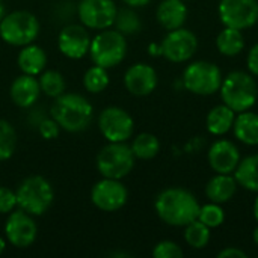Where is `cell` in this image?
<instances>
[{
	"instance_id": "cell-1",
	"label": "cell",
	"mask_w": 258,
	"mask_h": 258,
	"mask_svg": "<svg viewBox=\"0 0 258 258\" xmlns=\"http://www.w3.org/2000/svg\"><path fill=\"white\" fill-rule=\"evenodd\" d=\"M154 209L157 216L171 227H186L198 219L200 204L197 198L186 189L169 187L156 198Z\"/></svg>"
},
{
	"instance_id": "cell-2",
	"label": "cell",
	"mask_w": 258,
	"mask_h": 258,
	"mask_svg": "<svg viewBox=\"0 0 258 258\" xmlns=\"http://www.w3.org/2000/svg\"><path fill=\"white\" fill-rule=\"evenodd\" d=\"M50 113L62 130L70 133H79L86 130L92 122L94 107L86 97L80 94L63 92L62 95L54 98Z\"/></svg>"
},
{
	"instance_id": "cell-3",
	"label": "cell",
	"mask_w": 258,
	"mask_h": 258,
	"mask_svg": "<svg viewBox=\"0 0 258 258\" xmlns=\"http://www.w3.org/2000/svg\"><path fill=\"white\" fill-rule=\"evenodd\" d=\"M17 206L32 216H42L53 204L54 190L51 183L42 175L24 178L15 190Z\"/></svg>"
},
{
	"instance_id": "cell-4",
	"label": "cell",
	"mask_w": 258,
	"mask_h": 258,
	"mask_svg": "<svg viewBox=\"0 0 258 258\" xmlns=\"http://www.w3.org/2000/svg\"><path fill=\"white\" fill-rule=\"evenodd\" d=\"M221 97L224 104L236 113L249 110L258 98V86L254 77L245 71L230 73L221 85Z\"/></svg>"
},
{
	"instance_id": "cell-5",
	"label": "cell",
	"mask_w": 258,
	"mask_h": 258,
	"mask_svg": "<svg viewBox=\"0 0 258 258\" xmlns=\"http://www.w3.org/2000/svg\"><path fill=\"white\" fill-rule=\"evenodd\" d=\"M127 54V41L125 36L116 29L100 30L94 38H91L89 56L94 65L104 68H113L119 65Z\"/></svg>"
},
{
	"instance_id": "cell-6",
	"label": "cell",
	"mask_w": 258,
	"mask_h": 258,
	"mask_svg": "<svg viewBox=\"0 0 258 258\" xmlns=\"http://www.w3.org/2000/svg\"><path fill=\"white\" fill-rule=\"evenodd\" d=\"M135 154L125 142H109L95 159V165L101 177L122 180L135 168Z\"/></svg>"
},
{
	"instance_id": "cell-7",
	"label": "cell",
	"mask_w": 258,
	"mask_h": 258,
	"mask_svg": "<svg viewBox=\"0 0 258 258\" xmlns=\"http://www.w3.org/2000/svg\"><path fill=\"white\" fill-rule=\"evenodd\" d=\"M39 35V21L29 11L5 14L0 21V38L12 47L32 44Z\"/></svg>"
},
{
	"instance_id": "cell-8",
	"label": "cell",
	"mask_w": 258,
	"mask_h": 258,
	"mask_svg": "<svg viewBox=\"0 0 258 258\" xmlns=\"http://www.w3.org/2000/svg\"><path fill=\"white\" fill-rule=\"evenodd\" d=\"M222 80L221 68L207 60L194 62L183 73V83L186 89L197 95H212L218 92Z\"/></svg>"
},
{
	"instance_id": "cell-9",
	"label": "cell",
	"mask_w": 258,
	"mask_h": 258,
	"mask_svg": "<svg viewBox=\"0 0 258 258\" xmlns=\"http://www.w3.org/2000/svg\"><path fill=\"white\" fill-rule=\"evenodd\" d=\"M98 128L107 142H127L133 136L135 121L127 110L110 106L101 110Z\"/></svg>"
},
{
	"instance_id": "cell-10",
	"label": "cell",
	"mask_w": 258,
	"mask_h": 258,
	"mask_svg": "<svg viewBox=\"0 0 258 258\" xmlns=\"http://www.w3.org/2000/svg\"><path fill=\"white\" fill-rule=\"evenodd\" d=\"M118 8L113 0H80L77 15L86 29L104 30L113 26Z\"/></svg>"
},
{
	"instance_id": "cell-11",
	"label": "cell",
	"mask_w": 258,
	"mask_h": 258,
	"mask_svg": "<svg viewBox=\"0 0 258 258\" xmlns=\"http://www.w3.org/2000/svg\"><path fill=\"white\" fill-rule=\"evenodd\" d=\"M127 200L128 192L121 180L103 177L91 189V201L101 212H118L125 206Z\"/></svg>"
},
{
	"instance_id": "cell-12",
	"label": "cell",
	"mask_w": 258,
	"mask_h": 258,
	"mask_svg": "<svg viewBox=\"0 0 258 258\" xmlns=\"http://www.w3.org/2000/svg\"><path fill=\"white\" fill-rule=\"evenodd\" d=\"M219 18L225 27L249 29L258 21V0H221Z\"/></svg>"
},
{
	"instance_id": "cell-13",
	"label": "cell",
	"mask_w": 258,
	"mask_h": 258,
	"mask_svg": "<svg viewBox=\"0 0 258 258\" xmlns=\"http://www.w3.org/2000/svg\"><path fill=\"white\" fill-rule=\"evenodd\" d=\"M5 234L6 240L12 246L24 249L35 243L38 236V225L33 221V216L24 210H12L8 215V221L5 224Z\"/></svg>"
},
{
	"instance_id": "cell-14",
	"label": "cell",
	"mask_w": 258,
	"mask_h": 258,
	"mask_svg": "<svg viewBox=\"0 0 258 258\" xmlns=\"http://www.w3.org/2000/svg\"><path fill=\"white\" fill-rule=\"evenodd\" d=\"M198 48V39L194 32L184 27L168 30V35L160 44L162 54L171 62L189 60Z\"/></svg>"
},
{
	"instance_id": "cell-15",
	"label": "cell",
	"mask_w": 258,
	"mask_h": 258,
	"mask_svg": "<svg viewBox=\"0 0 258 258\" xmlns=\"http://www.w3.org/2000/svg\"><path fill=\"white\" fill-rule=\"evenodd\" d=\"M91 36L88 29L83 24H68L65 26L57 36L59 51L73 60H79L89 53Z\"/></svg>"
},
{
	"instance_id": "cell-16",
	"label": "cell",
	"mask_w": 258,
	"mask_h": 258,
	"mask_svg": "<svg viewBox=\"0 0 258 258\" xmlns=\"http://www.w3.org/2000/svg\"><path fill=\"white\" fill-rule=\"evenodd\" d=\"M124 85L125 89L136 97L150 95L157 86V73L148 63H135L124 74Z\"/></svg>"
},
{
	"instance_id": "cell-17",
	"label": "cell",
	"mask_w": 258,
	"mask_h": 258,
	"mask_svg": "<svg viewBox=\"0 0 258 258\" xmlns=\"http://www.w3.org/2000/svg\"><path fill=\"white\" fill-rule=\"evenodd\" d=\"M209 165L216 174H233L240 162L239 148L227 139L216 141L209 150Z\"/></svg>"
},
{
	"instance_id": "cell-18",
	"label": "cell",
	"mask_w": 258,
	"mask_h": 258,
	"mask_svg": "<svg viewBox=\"0 0 258 258\" xmlns=\"http://www.w3.org/2000/svg\"><path fill=\"white\" fill-rule=\"evenodd\" d=\"M9 95L15 106H18L21 109L32 107L41 95V88H39L38 79L35 76L21 73V76L15 77L14 82L11 83Z\"/></svg>"
},
{
	"instance_id": "cell-19",
	"label": "cell",
	"mask_w": 258,
	"mask_h": 258,
	"mask_svg": "<svg viewBox=\"0 0 258 258\" xmlns=\"http://www.w3.org/2000/svg\"><path fill=\"white\" fill-rule=\"evenodd\" d=\"M159 24L166 30L183 27L187 18V8L183 0H163L156 11Z\"/></svg>"
},
{
	"instance_id": "cell-20",
	"label": "cell",
	"mask_w": 258,
	"mask_h": 258,
	"mask_svg": "<svg viewBox=\"0 0 258 258\" xmlns=\"http://www.w3.org/2000/svg\"><path fill=\"white\" fill-rule=\"evenodd\" d=\"M17 63L23 74L36 77L47 67V53L44 51V48H41L39 45H35L33 42L27 44L21 47L18 57H17Z\"/></svg>"
},
{
	"instance_id": "cell-21",
	"label": "cell",
	"mask_w": 258,
	"mask_h": 258,
	"mask_svg": "<svg viewBox=\"0 0 258 258\" xmlns=\"http://www.w3.org/2000/svg\"><path fill=\"white\" fill-rule=\"evenodd\" d=\"M237 181L230 174L215 175L206 186V195L212 203L224 204L228 203L237 192Z\"/></svg>"
},
{
	"instance_id": "cell-22",
	"label": "cell",
	"mask_w": 258,
	"mask_h": 258,
	"mask_svg": "<svg viewBox=\"0 0 258 258\" xmlns=\"http://www.w3.org/2000/svg\"><path fill=\"white\" fill-rule=\"evenodd\" d=\"M236 138L246 145H258V115L254 112H240L233 125Z\"/></svg>"
},
{
	"instance_id": "cell-23",
	"label": "cell",
	"mask_w": 258,
	"mask_h": 258,
	"mask_svg": "<svg viewBox=\"0 0 258 258\" xmlns=\"http://www.w3.org/2000/svg\"><path fill=\"white\" fill-rule=\"evenodd\" d=\"M234 119H236V112L230 109L227 104H219L213 107L207 115V121H206L207 130L216 136L225 135L233 128Z\"/></svg>"
},
{
	"instance_id": "cell-24",
	"label": "cell",
	"mask_w": 258,
	"mask_h": 258,
	"mask_svg": "<svg viewBox=\"0 0 258 258\" xmlns=\"http://www.w3.org/2000/svg\"><path fill=\"white\" fill-rule=\"evenodd\" d=\"M234 178L239 186L258 194V154H252L239 162Z\"/></svg>"
},
{
	"instance_id": "cell-25",
	"label": "cell",
	"mask_w": 258,
	"mask_h": 258,
	"mask_svg": "<svg viewBox=\"0 0 258 258\" xmlns=\"http://www.w3.org/2000/svg\"><path fill=\"white\" fill-rule=\"evenodd\" d=\"M216 47L224 56H236L245 48V38L240 29L225 27L216 38Z\"/></svg>"
},
{
	"instance_id": "cell-26",
	"label": "cell",
	"mask_w": 258,
	"mask_h": 258,
	"mask_svg": "<svg viewBox=\"0 0 258 258\" xmlns=\"http://www.w3.org/2000/svg\"><path fill=\"white\" fill-rule=\"evenodd\" d=\"M130 148H132V151H133L136 159L150 160V159H153V157H156L159 154L160 142L151 133H141V135H138L133 139Z\"/></svg>"
},
{
	"instance_id": "cell-27",
	"label": "cell",
	"mask_w": 258,
	"mask_h": 258,
	"mask_svg": "<svg viewBox=\"0 0 258 258\" xmlns=\"http://www.w3.org/2000/svg\"><path fill=\"white\" fill-rule=\"evenodd\" d=\"M38 82H39L41 92L50 98H57L59 95H62L65 92V86H67L65 79L56 70H47V71L44 70L39 74Z\"/></svg>"
},
{
	"instance_id": "cell-28",
	"label": "cell",
	"mask_w": 258,
	"mask_h": 258,
	"mask_svg": "<svg viewBox=\"0 0 258 258\" xmlns=\"http://www.w3.org/2000/svg\"><path fill=\"white\" fill-rule=\"evenodd\" d=\"M110 83V77L107 73V68L94 65L86 70L83 74V86L91 94H100L103 92Z\"/></svg>"
},
{
	"instance_id": "cell-29",
	"label": "cell",
	"mask_w": 258,
	"mask_h": 258,
	"mask_svg": "<svg viewBox=\"0 0 258 258\" xmlns=\"http://www.w3.org/2000/svg\"><path fill=\"white\" fill-rule=\"evenodd\" d=\"M184 240L194 249H203L210 242V228L204 225L201 221L195 219L194 222L184 227Z\"/></svg>"
},
{
	"instance_id": "cell-30",
	"label": "cell",
	"mask_w": 258,
	"mask_h": 258,
	"mask_svg": "<svg viewBox=\"0 0 258 258\" xmlns=\"http://www.w3.org/2000/svg\"><path fill=\"white\" fill-rule=\"evenodd\" d=\"M113 26L116 27L118 32H121L125 36V35L138 33L142 27V23H141L139 15L133 11V8L128 6V8L118 9Z\"/></svg>"
},
{
	"instance_id": "cell-31",
	"label": "cell",
	"mask_w": 258,
	"mask_h": 258,
	"mask_svg": "<svg viewBox=\"0 0 258 258\" xmlns=\"http://www.w3.org/2000/svg\"><path fill=\"white\" fill-rule=\"evenodd\" d=\"M17 147V132L6 119H0V162L12 157Z\"/></svg>"
},
{
	"instance_id": "cell-32",
	"label": "cell",
	"mask_w": 258,
	"mask_h": 258,
	"mask_svg": "<svg viewBox=\"0 0 258 258\" xmlns=\"http://www.w3.org/2000/svg\"><path fill=\"white\" fill-rule=\"evenodd\" d=\"M198 221H201L210 230L212 228H218V227H221L224 224L225 213H224V210H222V207L219 204L210 203V204H206V206L200 207Z\"/></svg>"
},
{
	"instance_id": "cell-33",
	"label": "cell",
	"mask_w": 258,
	"mask_h": 258,
	"mask_svg": "<svg viewBox=\"0 0 258 258\" xmlns=\"http://www.w3.org/2000/svg\"><path fill=\"white\" fill-rule=\"evenodd\" d=\"M153 257L154 258H181L183 251L181 248L171 240H163L159 242L154 249H153Z\"/></svg>"
},
{
	"instance_id": "cell-34",
	"label": "cell",
	"mask_w": 258,
	"mask_h": 258,
	"mask_svg": "<svg viewBox=\"0 0 258 258\" xmlns=\"http://www.w3.org/2000/svg\"><path fill=\"white\" fill-rule=\"evenodd\" d=\"M17 207L15 192L6 186H0V215H9Z\"/></svg>"
},
{
	"instance_id": "cell-35",
	"label": "cell",
	"mask_w": 258,
	"mask_h": 258,
	"mask_svg": "<svg viewBox=\"0 0 258 258\" xmlns=\"http://www.w3.org/2000/svg\"><path fill=\"white\" fill-rule=\"evenodd\" d=\"M39 135L47 139V141H53L59 136V132L62 130L60 125L53 119V118H44L38 125H36Z\"/></svg>"
},
{
	"instance_id": "cell-36",
	"label": "cell",
	"mask_w": 258,
	"mask_h": 258,
	"mask_svg": "<svg viewBox=\"0 0 258 258\" xmlns=\"http://www.w3.org/2000/svg\"><path fill=\"white\" fill-rule=\"evenodd\" d=\"M246 63H248L249 73H251L252 76H258V42L255 45H252V48L249 50Z\"/></svg>"
},
{
	"instance_id": "cell-37",
	"label": "cell",
	"mask_w": 258,
	"mask_h": 258,
	"mask_svg": "<svg viewBox=\"0 0 258 258\" xmlns=\"http://www.w3.org/2000/svg\"><path fill=\"white\" fill-rule=\"evenodd\" d=\"M218 257L219 258H246V254L242 251V249H239V248H225V249H222L219 254H218Z\"/></svg>"
},
{
	"instance_id": "cell-38",
	"label": "cell",
	"mask_w": 258,
	"mask_h": 258,
	"mask_svg": "<svg viewBox=\"0 0 258 258\" xmlns=\"http://www.w3.org/2000/svg\"><path fill=\"white\" fill-rule=\"evenodd\" d=\"M122 2L130 8H142V6H147L151 0H122Z\"/></svg>"
},
{
	"instance_id": "cell-39",
	"label": "cell",
	"mask_w": 258,
	"mask_h": 258,
	"mask_svg": "<svg viewBox=\"0 0 258 258\" xmlns=\"http://www.w3.org/2000/svg\"><path fill=\"white\" fill-rule=\"evenodd\" d=\"M5 249H6V240L0 236V255L5 252Z\"/></svg>"
},
{
	"instance_id": "cell-40",
	"label": "cell",
	"mask_w": 258,
	"mask_h": 258,
	"mask_svg": "<svg viewBox=\"0 0 258 258\" xmlns=\"http://www.w3.org/2000/svg\"><path fill=\"white\" fill-rule=\"evenodd\" d=\"M5 14H6V9H5V3H3V0H0V21H2V18L5 17Z\"/></svg>"
},
{
	"instance_id": "cell-41",
	"label": "cell",
	"mask_w": 258,
	"mask_h": 258,
	"mask_svg": "<svg viewBox=\"0 0 258 258\" xmlns=\"http://www.w3.org/2000/svg\"><path fill=\"white\" fill-rule=\"evenodd\" d=\"M254 216H255V219H257L258 222V197L257 200H255V203H254Z\"/></svg>"
},
{
	"instance_id": "cell-42",
	"label": "cell",
	"mask_w": 258,
	"mask_h": 258,
	"mask_svg": "<svg viewBox=\"0 0 258 258\" xmlns=\"http://www.w3.org/2000/svg\"><path fill=\"white\" fill-rule=\"evenodd\" d=\"M252 237H254V242H255V245L258 246V227L254 230V234H252Z\"/></svg>"
}]
</instances>
